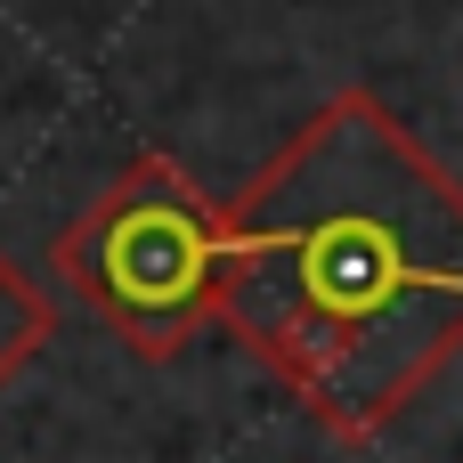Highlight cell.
Here are the masks:
<instances>
[{"instance_id":"6da1fadb","label":"cell","mask_w":463,"mask_h":463,"mask_svg":"<svg viewBox=\"0 0 463 463\" xmlns=\"http://www.w3.org/2000/svg\"><path fill=\"white\" fill-rule=\"evenodd\" d=\"M220 326L334 439H374L463 350V187L383 98H326L228 203Z\"/></svg>"},{"instance_id":"7a4b0ae2","label":"cell","mask_w":463,"mask_h":463,"mask_svg":"<svg viewBox=\"0 0 463 463\" xmlns=\"http://www.w3.org/2000/svg\"><path fill=\"white\" fill-rule=\"evenodd\" d=\"M57 277L138 358H179L220 317L228 212L171 155H130L122 179L57 236Z\"/></svg>"},{"instance_id":"3957f363","label":"cell","mask_w":463,"mask_h":463,"mask_svg":"<svg viewBox=\"0 0 463 463\" xmlns=\"http://www.w3.org/2000/svg\"><path fill=\"white\" fill-rule=\"evenodd\" d=\"M49 334H57V301H49L24 269L0 252V391L33 366L41 350H49Z\"/></svg>"}]
</instances>
